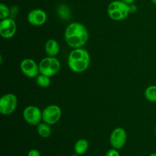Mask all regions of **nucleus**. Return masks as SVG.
Returning <instances> with one entry per match:
<instances>
[{
	"label": "nucleus",
	"instance_id": "obj_1",
	"mask_svg": "<svg viewBox=\"0 0 156 156\" xmlns=\"http://www.w3.org/2000/svg\"><path fill=\"white\" fill-rule=\"evenodd\" d=\"M66 43L73 49L81 48L88 41V32L84 24L73 22L69 24L64 32Z\"/></svg>",
	"mask_w": 156,
	"mask_h": 156
},
{
	"label": "nucleus",
	"instance_id": "obj_2",
	"mask_svg": "<svg viewBox=\"0 0 156 156\" xmlns=\"http://www.w3.org/2000/svg\"><path fill=\"white\" fill-rule=\"evenodd\" d=\"M90 65V55L85 49L76 48L70 52L68 57V66L76 73H82L87 70Z\"/></svg>",
	"mask_w": 156,
	"mask_h": 156
},
{
	"label": "nucleus",
	"instance_id": "obj_3",
	"mask_svg": "<svg viewBox=\"0 0 156 156\" xmlns=\"http://www.w3.org/2000/svg\"><path fill=\"white\" fill-rule=\"evenodd\" d=\"M130 12V6L122 0L111 2L108 7V14L110 18L114 21L126 19Z\"/></svg>",
	"mask_w": 156,
	"mask_h": 156
},
{
	"label": "nucleus",
	"instance_id": "obj_4",
	"mask_svg": "<svg viewBox=\"0 0 156 156\" xmlns=\"http://www.w3.org/2000/svg\"><path fill=\"white\" fill-rule=\"evenodd\" d=\"M61 68V64L59 59L55 56H47L40 62V73L52 77L59 73Z\"/></svg>",
	"mask_w": 156,
	"mask_h": 156
},
{
	"label": "nucleus",
	"instance_id": "obj_5",
	"mask_svg": "<svg viewBox=\"0 0 156 156\" xmlns=\"http://www.w3.org/2000/svg\"><path fill=\"white\" fill-rule=\"evenodd\" d=\"M18 106V98L16 95L8 93L0 98V113L2 115H10Z\"/></svg>",
	"mask_w": 156,
	"mask_h": 156
},
{
	"label": "nucleus",
	"instance_id": "obj_6",
	"mask_svg": "<svg viewBox=\"0 0 156 156\" xmlns=\"http://www.w3.org/2000/svg\"><path fill=\"white\" fill-rule=\"evenodd\" d=\"M23 118L26 123L33 126H37L43 120L42 111L34 105H30L24 108L23 111Z\"/></svg>",
	"mask_w": 156,
	"mask_h": 156
},
{
	"label": "nucleus",
	"instance_id": "obj_7",
	"mask_svg": "<svg viewBox=\"0 0 156 156\" xmlns=\"http://www.w3.org/2000/svg\"><path fill=\"white\" fill-rule=\"evenodd\" d=\"M43 121L48 123L49 125H53L59 121L62 116V111L58 105H51L46 107L42 111Z\"/></svg>",
	"mask_w": 156,
	"mask_h": 156
},
{
	"label": "nucleus",
	"instance_id": "obj_8",
	"mask_svg": "<svg viewBox=\"0 0 156 156\" xmlns=\"http://www.w3.org/2000/svg\"><path fill=\"white\" fill-rule=\"evenodd\" d=\"M127 140L126 130L121 127H117L112 131L110 136V143L114 149H120L125 146Z\"/></svg>",
	"mask_w": 156,
	"mask_h": 156
},
{
	"label": "nucleus",
	"instance_id": "obj_9",
	"mask_svg": "<svg viewBox=\"0 0 156 156\" xmlns=\"http://www.w3.org/2000/svg\"><path fill=\"white\" fill-rule=\"evenodd\" d=\"M20 69L23 74L28 78H35L39 75V64L30 58L24 59L20 64Z\"/></svg>",
	"mask_w": 156,
	"mask_h": 156
},
{
	"label": "nucleus",
	"instance_id": "obj_10",
	"mask_svg": "<svg viewBox=\"0 0 156 156\" xmlns=\"http://www.w3.org/2000/svg\"><path fill=\"white\" fill-rule=\"evenodd\" d=\"M16 23L12 18L2 19L0 21V35L5 39H10L16 33Z\"/></svg>",
	"mask_w": 156,
	"mask_h": 156
},
{
	"label": "nucleus",
	"instance_id": "obj_11",
	"mask_svg": "<svg viewBox=\"0 0 156 156\" xmlns=\"http://www.w3.org/2000/svg\"><path fill=\"white\" fill-rule=\"evenodd\" d=\"M47 15L44 10L35 9L30 11L27 15V21L34 26H41L47 21Z\"/></svg>",
	"mask_w": 156,
	"mask_h": 156
},
{
	"label": "nucleus",
	"instance_id": "obj_12",
	"mask_svg": "<svg viewBox=\"0 0 156 156\" xmlns=\"http://www.w3.org/2000/svg\"><path fill=\"white\" fill-rule=\"evenodd\" d=\"M60 47L56 40L50 39L45 44V52L48 56H56L59 54Z\"/></svg>",
	"mask_w": 156,
	"mask_h": 156
},
{
	"label": "nucleus",
	"instance_id": "obj_13",
	"mask_svg": "<svg viewBox=\"0 0 156 156\" xmlns=\"http://www.w3.org/2000/svg\"><path fill=\"white\" fill-rule=\"evenodd\" d=\"M88 149V143L85 139H80L74 146V151L76 155H84Z\"/></svg>",
	"mask_w": 156,
	"mask_h": 156
},
{
	"label": "nucleus",
	"instance_id": "obj_14",
	"mask_svg": "<svg viewBox=\"0 0 156 156\" xmlns=\"http://www.w3.org/2000/svg\"><path fill=\"white\" fill-rule=\"evenodd\" d=\"M50 125L45 123H40L37 126V131L38 135L42 138H48L51 135V128Z\"/></svg>",
	"mask_w": 156,
	"mask_h": 156
},
{
	"label": "nucleus",
	"instance_id": "obj_15",
	"mask_svg": "<svg viewBox=\"0 0 156 156\" xmlns=\"http://www.w3.org/2000/svg\"><path fill=\"white\" fill-rule=\"evenodd\" d=\"M145 98L149 101L156 103V85H150L145 90Z\"/></svg>",
	"mask_w": 156,
	"mask_h": 156
},
{
	"label": "nucleus",
	"instance_id": "obj_16",
	"mask_svg": "<svg viewBox=\"0 0 156 156\" xmlns=\"http://www.w3.org/2000/svg\"><path fill=\"white\" fill-rule=\"evenodd\" d=\"M36 82L40 87L46 88L50 85V79L49 76H45V75H38L36 77Z\"/></svg>",
	"mask_w": 156,
	"mask_h": 156
},
{
	"label": "nucleus",
	"instance_id": "obj_17",
	"mask_svg": "<svg viewBox=\"0 0 156 156\" xmlns=\"http://www.w3.org/2000/svg\"><path fill=\"white\" fill-rule=\"evenodd\" d=\"M58 14L61 18L64 19H68L70 16V10L66 5L61 4L58 7Z\"/></svg>",
	"mask_w": 156,
	"mask_h": 156
},
{
	"label": "nucleus",
	"instance_id": "obj_18",
	"mask_svg": "<svg viewBox=\"0 0 156 156\" xmlns=\"http://www.w3.org/2000/svg\"><path fill=\"white\" fill-rule=\"evenodd\" d=\"M11 15V10L4 3L0 4V19H5L9 18Z\"/></svg>",
	"mask_w": 156,
	"mask_h": 156
},
{
	"label": "nucleus",
	"instance_id": "obj_19",
	"mask_svg": "<svg viewBox=\"0 0 156 156\" xmlns=\"http://www.w3.org/2000/svg\"><path fill=\"white\" fill-rule=\"evenodd\" d=\"M105 156H120V153L118 152V151H117V149H110V150H108V152H107L106 153V155Z\"/></svg>",
	"mask_w": 156,
	"mask_h": 156
},
{
	"label": "nucleus",
	"instance_id": "obj_20",
	"mask_svg": "<svg viewBox=\"0 0 156 156\" xmlns=\"http://www.w3.org/2000/svg\"><path fill=\"white\" fill-rule=\"evenodd\" d=\"M27 156H41V153L38 150L33 149L29 151L28 153H27Z\"/></svg>",
	"mask_w": 156,
	"mask_h": 156
},
{
	"label": "nucleus",
	"instance_id": "obj_21",
	"mask_svg": "<svg viewBox=\"0 0 156 156\" xmlns=\"http://www.w3.org/2000/svg\"><path fill=\"white\" fill-rule=\"evenodd\" d=\"M123 2H124L125 3H126L127 5H133V2H135V0H122Z\"/></svg>",
	"mask_w": 156,
	"mask_h": 156
},
{
	"label": "nucleus",
	"instance_id": "obj_22",
	"mask_svg": "<svg viewBox=\"0 0 156 156\" xmlns=\"http://www.w3.org/2000/svg\"><path fill=\"white\" fill-rule=\"evenodd\" d=\"M151 1H152V2H153V3H154V4H155V5H156V0H151Z\"/></svg>",
	"mask_w": 156,
	"mask_h": 156
},
{
	"label": "nucleus",
	"instance_id": "obj_23",
	"mask_svg": "<svg viewBox=\"0 0 156 156\" xmlns=\"http://www.w3.org/2000/svg\"><path fill=\"white\" fill-rule=\"evenodd\" d=\"M149 156H156V153H152V154H151V155H149Z\"/></svg>",
	"mask_w": 156,
	"mask_h": 156
},
{
	"label": "nucleus",
	"instance_id": "obj_24",
	"mask_svg": "<svg viewBox=\"0 0 156 156\" xmlns=\"http://www.w3.org/2000/svg\"><path fill=\"white\" fill-rule=\"evenodd\" d=\"M155 134H156V126H155Z\"/></svg>",
	"mask_w": 156,
	"mask_h": 156
}]
</instances>
